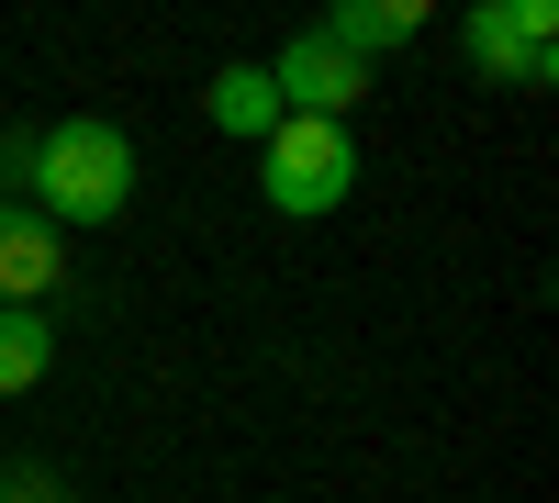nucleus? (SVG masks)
<instances>
[{"label":"nucleus","mask_w":559,"mask_h":503,"mask_svg":"<svg viewBox=\"0 0 559 503\" xmlns=\"http://www.w3.org/2000/svg\"><path fill=\"white\" fill-rule=\"evenodd\" d=\"M258 191H269V213H336V202L358 191V146H347V123L280 112V134L258 146Z\"/></svg>","instance_id":"obj_2"},{"label":"nucleus","mask_w":559,"mask_h":503,"mask_svg":"<svg viewBox=\"0 0 559 503\" xmlns=\"http://www.w3.org/2000/svg\"><path fill=\"white\" fill-rule=\"evenodd\" d=\"M12 481H23V470H0V503H12Z\"/></svg>","instance_id":"obj_11"},{"label":"nucleus","mask_w":559,"mask_h":503,"mask_svg":"<svg viewBox=\"0 0 559 503\" xmlns=\"http://www.w3.org/2000/svg\"><path fill=\"white\" fill-rule=\"evenodd\" d=\"M313 34L336 45V57H358V68H369L381 45H414V34H426V0H336Z\"/></svg>","instance_id":"obj_6"},{"label":"nucleus","mask_w":559,"mask_h":503,"mask_svg":"<svg viewBox=\"0 0 559 503\" xmlns=\"http://www.w3.org/2000/svg\"><path fill=\"white\" fill-rule=\"evenodd\" d=\"M269 89H280V112H313V123H347L358 101H369V68L358 57H336V45H324L313 23L280 45L269 57Z\"/></svg>","instance_id":"obj_4"},{"label":"nucleus","mask_w":559,"mask_h":503,"mask_svg":"<svg viewBox=\"0 0 559 503\" xmlns=\"http://www.w3.org/2000/svg\"><path fill=\"white\" fill-rule=\"evenodd\" d=\"M34 213L57 224H112L123 202H134V134L123 123H102V112H68V123H45L34 134Z\"/></svg>","instance_id":"obj_1"},{"label":"nucleus","mask_w":559,"mask_h":503,"mask_svg":"<svg viewBox=\"0 0 559 503\" xmlns=\"http://www.w3.org/2000/svg\"><path fill=\"white\" fill-rule=\"evenodd\" d=\"M45 370H57V325L23 302H0V403L12 392H45Z\"/></svg>","instance_id":"obj_8"},{"label":"nucleus","mask_w":559,"mask_h":503,"mask_svg":"<svg viewBox=\"0 0 559 503\" xmlns=\"http://www.w3.org/2000/svg\"><path fill=\"white\" fill-rule=\"evenodd\" d=\"M548 34H559L548 0H471V12H459V45H471V68L492 89H548V68H559Z\"/></svg>","instance_id":"obj_3"},{"label":"nucleus","mask_w":559,"mask_h":503,"mask_svg":"<svg viewBox=\"0 0 559 503\" xmlns=\"http://www.w3.org/2000/svg\"><path fill=\"white\" fill-rule=\"evenodd\" d=\"M12 179H34V134H0V202H12Z\"/></svg>","instance_id":"obj_9"},{"label":"nucleus","mask_w":559,"mask_h":503,"mask_svg":"<svg viewBox=\"0 0 559 503\" xmlns=\"http://www.w3.org/2000/svg\"><path fill=\"white\" fill-rule=\"evenodd\" d=\"M12 503H79V492H57L45 470H23V481H12Z\"/></svg>","instance_id":"obj_10"},{"label":"nucleus","mask_w":559,"mask_h":503,"mask_svg":"<svg viewBox=\"0 0 559 503\" xmlns=\"http://www.w3.org/2000/svg\"><path fill=\"white\" fill-rule=\"evenodd\" d=\"M202 112H213L224 134H247V146H269V134H280V89H269V68H213Z\"/></svg>","instance_id":"obj_7"},{"label":"nucleus","mask_w":559,"mask_h":503,"mask_svg":"<svg viewBox=\"0 0 559 503\" xmlns=\"http://www.w3.org/2000/svg\"><path fill=\"white\" fill-rule=\"evenodd\" d=\"M57 268H68V247H57V224H45L34 202H0V302H23V313H45V291H57Z\"/></svg>","instance_id":"obj_5"}]
</instances>
